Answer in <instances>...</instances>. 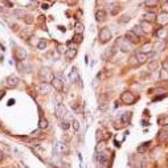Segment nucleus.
<instances>
[{"label": "nucleus", "instance_id": "48", "mask_svg": "<svg viewBox=\"0 0 168 168\" xmlns=\"http://www.w3.org/2000/svg\"><path fill=\"white\" fill-rule=\"evenodd\" d=\"M23 167H24V168H28V167H25V165H23Z\"/></svg>", "mask_w": 168, "mask_h": 168}, {"label": "nucleus", "instance_id": "41", "mask_svg": "<svg viewBox=\"0 0 168 168\" xmlns=\"http://www.w3.org/2000/svg\"><path fill=\"white\" fill-rule=\"evenodd\" d=\"M40 132H41V130H40V128H38V130H36V131H33V132H32V135H31V136H32V138H38V136H40Z\"/></svg>", "mask_w": 168, "mask_h": 168}, {"label": "nucleus", "instance_id": "26", "mask_svg": "<svg viewBox=\"0 0 168 168\" xmlns=\"http://www.w3.org/2000/svg\"><path fill=\"white\" fill-rule=\"evenodd\" d=\"M151 49V44H150V41H147V43L144 44V45L140 48V53H144V54H147V52Z\"/></svg>", "mask_w": 168, "mask_h": 168}, {"label": "nucleus", "instance_id": "18", "mask_svg": "<svg viewBox=\"0 0 168 168\" xmlns=\"http://www.w3.org/2000/svg\"><path fill=\"white\" fill-rule=\"evenodd\" d=\"M158 68H159V61H156V60H152L147 64V69L150 71H155Z\"/></svg>", "mask_w": 168, "mask_h": 168}, {"label": "nucleus", "instance_id": "40", "mask_svg": "<svg viewBox=\"0 0 168 168\" xmlns=\"http://www.w3.org/2000/svg\"><path fill=\"white\" fill-rule=\"evenodd\" d=\"M162 9H163V13L168 15V1H165V3H164V4H163Z\"/></svg>", "mask_w": 168, "mask_h": 168}, {"label": "nucleus", "instance_id": "22", "mask_svg": "<svg viewBox=\"0 0 168 168\" xmlns=\"http://www.w3.org/2000/svg\"><path fill=\"white\" fill-rule=\"evenodd\" d=\"M74 28H76V34H82L85 27H83V24L81 21H77V23L74 24Z\"/></svg>", "mask_w": 168, "mask_h": 168}, {"label": "nucleus", "instance_id": "33", "mask_svg": "<svg viewBox=\"0 0 168 168\" xmlns=\"http://www.w3.org/2000/svg\"><path fill=\"white\" fill-rule=\"evenodd\" d=\"M24 21H25V24H32L33 23V17L31 16V15H25V16H24Z\"/></svg>", "mask_w": 168, "mask_h": 168}, {"label": "nucleus", "instance_id": "27", "mask_svg": "<svg viewBox=\"0 0 168 168\" xmlns=\"http://www.w3.org/2000/svg\"><path fill=\"white\" fill-rule=\"evenodd\" d=\"M164 48H165V44L163 43V41H162V43H160V41H159V43H156V44H155V45H154V50H155V52L163 50V49H164Z\"/></svg>", "mask_w": 168, "mask_h": 168}, {"label": "nucleus", "instance_id": "37", "mask_svg": "<svg viewBox=\"0 0 168 168\" xmlns=\"http://www.w3.org/2000/svg\"><path fill=\"white\" fill-rule=\"evenodd\" d=\"M146 6H148V7H156L158 6V1L156 0H151V1H146Z\"/></svg>", "mask_w": 168, "mask_h": 168}, {"label": "nucleus", "instance_id": "29", "mask_svg": "<svg viewBox=\"0 0 168 168\" xmlns=\"http://www.w3.org/2000/svg\"><path fill=\"white\" fill-rule=\"evenodd\" d=\"M82 40H83V37H82V34H74V37H73V43L74 44H81L82 43Z\"/></svg>", "mask_w": 168, "mask_h": 168}, {"label": "nucleus", "instance_id": "14", "mask_svg": "<svg viewBox=\"0 0 168 168\" xmlns=\"http://www.w3.org/2000/svg\"><path fill=\"white\" fill-rule=\"evenodd\" d=\"M131 118H132V113H123L122 114V123H123V126H126V125H130L131 123Z\"/></svg>", "mask_w": 168, "mask_h": 168}, {"label": "nucleus", "instance_id": "6", "mask_svg": "<svg viewBox=\"0 0 168 168\" xmlns=\"http://www.w3.org/2000/svg\"><path fill=\"white\" fill-rule=\"evenodd\" d=\"M13 56H15V60L21 62V61H24L27 58V52L23 48H20V46H16V49L13 52Z\"/></svg>", "mask_w": 168, "mask_h": 168}, {"label": "nucleus", "instance_id": "9", "mask_svg": "<svg viewBox=\"0 0 168 168\" xmlns=\"http://www.w3.org/2000/svg\"><path fill=\"white\" fill-rule=\"evenodd\" d=\"M19 82H20V80H19L16 76H9V77L6 78V85L8 86V88H16V86L19 85Z\"/></svg>", "mask_w": 168, "mask_h": 168}, {"label": "nucleus", "instance_id": "24", "mask_svg": "<svg viewBox=\"0 0 168 168\" xmlns=\"http://www.w3.org/2000/svg\"><path fill=\"white\" fill-rule=\"evenodd\" d=\"M48 126H49L48 120H46L45 118H40V122H38V128H40V130H45V128H48Z\"/></svg>", "mask_w": 168, "mask_h": 168}, {"label": "nucleus", "instance_id": "10", "mask_svg": "<svg viewBox=\"0 0 168 168\" xmlns=\"http://www.w3.org/2000/svg\"><path fill=\"white\" fill-rule=\"evenodd\" d=\"M139 27H140V29H142V32L143 33H151L152 32V25H151V23H148V21H146V20H142L139 23Z\"/></svg>", "mask_w": 168, "mask_h": 168}, {"label": "nucleus", "instance_id": "20", "mask_svg": "<svg viewBox=\"0 0 168 168\" xmlns=\"http://www.w3.org/2000/svg\"><path fill=\"white\" fill-rule=\"evenodd\" d=\"M158 139H159V142L168 140V130H162V131L158 134Z\"/></svg>", "mask_w": 168, "mask_h": 168}, {"label": "nucleus", "instance_id": "23", "mask_svg": "<svg viewBox=\"0 0 168 168\" xmlns=\"http://www.w3.org/2000/svg\"><path fill=\"white\" fill-rule=\"evenodd\" d=\"M151 144V142H146V143H143L140 147H138V152L139 154H144V152H147V150H148V146Z\"/></svg>", "mask_w": 168, "mask_h": 168}, {"label": "nucleus", "instance_id": "47", "mask_svg": "<svg viewBox=\"0 0 168 168\" xmlns=\"http://www.w3.org/2000/svg\"><path fill=\"white\" fill-rule=\"evenodd\" d=\"M143 126H148V122H147V120H143Z\"/></svg>", "mask_w": 168, "mask_h": 168}, {"label": "nucleus", "instance_id": "39", "mask_svg": "<svg viewBox=\"0 0 168 168\" xmlns=\"http://www.w3.org/2000/svg\"><path fill=\"white\" fill-rule=\"evenodd\" d=\"M160 78H162V80H167L168 78V71H165V70L160 71Z\"/></svg>", "mask_w": 168, "mask_h": 168}, {"label": "nucleus", "instance_id": "1", "mask_svg": "<svg viewBox=\"0 0 168 168\" xmlns=\"http://www.w3.org/2000/svg\"><path fill=\"white\" fill-rule=\"evenodd\" d=\"M38 78H40L41 83H49L54 80V74L49 68H41L38 71Z\"/></svg>", "mask_w": 168, "mask_h": 168}, {"label": "nucleus", "instance_id": "46", "mask_svg": "<svg viewBox=\"0 0 168 168\" xmlns=\"http://www.w3.org/2000/svg\"><path fill=\"white\" fill-rule=\"evenodd\" d=\"M3 158H4V154L1 151H0V162H1V160H3Z\"/></svg>", "mask_w": 168, "mask_h": 168}, {"label": "nucleus", "instance_id": "28", "mask_svg": "<svg viewBox=\"0 0 168 168\" xmlns=\"http://www.w3.org/2000/svg\"><path fill=\"white\" fill-rule=\"evenodd\" d=\"M31 34H32V31H29V29H25V31H23L20 33V36L23 37V38H25V40H29L31 38Z\"/></svg>", "mask_w": 168, "mask_h": 168}, {"label": "nucleus", "instance_id": "30", "mask_svg": "<svg viewBox=\"0 0 168 168\" xmlns=\"http://www.w3.org/2000/svg\"><path fill=\"white\" fill-rule=\"evenodd\" d=\"M156 36H158V37H160V38H164V37L167 36V32H165V29H164V28H160L159 31L156 32Z\"/></svg>", "mask_w": 168, "mask_h": 168}, {"label": "nucleus", "instance_id": "21", "mask_svg": "<svg viewBox=\"0 0 168 168\" xmlns=\"http://www.w3.org/2000/svg\"><path fill=\"white\" fill-rule=\"evenodd\" d=\"M76 56H77V49H68L65 53V57L68 58V60H73Z\"/></svg>", "mask_w": 168, "mask_h": 168}, {"label": "nucleus", "instance_id": "3", "mask_svg": "<svg viewBox=\"0 0 168 168\" xmlns=\"http://www.w3.org/2000/svg\"><path fill=\"white\" fill-rule=\"evenodd\" d=\"M111 37H113V34H111L110 29H108V28H102L99 31V34H98V40H99V43L106 44V43H108V41L111 40Z\"/></svg>", "mask_w": 168, "mask_h": 168}, {"label": "nucleus", "instance_id": "15", "mask_svg": "<svg viewBox=\"0 0 168 168\" xmlns=\"http://www.w3.org/2000/svg\"><path fill=\"white\" fill-rule=\"evenodd\" d=\"M106 17H107V13H106V11H103V9H99V11L95 12V19H97V21H105Z\"/></svg>", "mask_w": 168, "mask_h": 168}, {"label": "nucleus", "instance_id": "13", "mask_svg": "<svg viewBox=\"0 0 168 168\" xmlns=\"http://www.w3.org/2000/svg\"><path fill=\"white\" fill-rule=\"evenodd\" d=\"M37 91L41 93V94H48L49 91H50V85L49 83H40V85L37 86Z\"/></svg>", "mask_w": 168, "mask_h": 168}, {"label": "nucleus", "instance_id": "34", "mask_svg": "<svg viewBox=\"0 0 168 168\" xmlns=\"http://www.w3.org/2000/svg\"><path fill=\"white\" fill-rule=\"evenodd\" d=\"M37 48L40 49V50H44V49L46 48V43L44 40H40V41H38V44H37Z\"/></svg>", "mask_w": 168, "mask_h": 168}, {"label": "nucleus", "instance_id": "38", "mask_svg": "<svg viewBox=\"0 0 168 168\" xmlns=\"http://www.w3.org/2000/svg\"><path fill=\"white\" fill-rule=\"evenodd\" d=\"M69 126H70V125H69L68 120H61V127H62L64 130H68Z\"/></svg>", "mask_w": 168, "mask_h": 168}, {"label": "nucleus", "instance_id": "2", "mask_svg": "<svg viewBox=\"0 0 168 168\" xmlns=\"http://www.w3.org/2000/svg\"><path fill=\"white\" fill-rule=\"evenodd\" d=\"M131 45H132V44L130 43V41H128L126 37H118L117 43H115V46H118V48H119L122 52L131 50Z\"/></svg>", "mask_w": 168, "mask_h": 168}, {"label": "nucleus", "instance_id": "25", "mask_svg": "<svg viewBox=\"0 0 168 168\" xmlns=\"http://www.w3.org/2000/svg\"><path fill=\"white\" fill-rule=\"evenodd\" d=\"M106 148V140H101V142H98V146H97V152L98 154H101V152L105 151Z\"/></svg>", "mask_w": 168, "mask_h": 168}, {"label": "nucleus", "instance_id": "12", "mask_svg": "<svg viewBox=\"0 0 168 168\" xmlns=\"http://www.w3.org/2000/svg\"><path fill=\"white\" fill-rule=\"evenodd\" d=\"M125 37H126V38H127V40L130 41L131 44H138V43L140 41V37H138L136 34H135L132 31H128L127 33H126V36H125Z\"/></svg>", "mask_w": 168, "mask_h": 168}, {"label": "nucleus", "instance_id": "32", "mask_svg": "<svg viewBox=\"0 0 168 168\" xmlns=\"http://www.w3.org/2000/svg\"><path fill=\"white\" fill-rule=\"evenodd\" d=\"M132 32H134L135 34H136L138 37H140L143 34V32H142V29H140V27L139 25H136V27H134V29H132Z\"/></svg>", "mask_w": 168, "mask_h": 168}, {"label": "nucleus", "instance_id": "35", "mask_svg": "<svg viewBox=\"0 0 168 168\" xmlns=\"http://www.w3.org/2000/svg\"><path fill=\"white\" fill-rule=\"evenodd\" d=\"M119 11H120V7L119 6H114V7H113V9H110V13L115 16V15H117Z\"/></svg>", "mask_w": 168, "mask_h": 168}, {"label": "nucleus", "instance_id": "42", "mask_svg": "<svg viewBox=\"0 0 168 168\" xmlns=\"http://www.w3.org/2000/svg\"><path fill=\"white\" fill-rule=\"evenodd\" d=\"M130 19H131L130 16H123L122 19L119 20V23H127V21H130Z\"/></svg>", "mask_w": 168, "mask_h": 168}, {"label": "nucleus", "instance_id": "17", "mask_svg": "<svg viewBox=\"0 0 168 168\" xmlns=\"http://www.w3.org/2000/svg\"><path fill=\"white\" fill-rule=\"evenodd\" d=\"M156 16H158V15L154 13V12H146L143 17H144L146 21H148V23H152V21L156 20Z\"/></svg>", "mask_w": 168, "mask_h": 168}, {"label": "nucleus", "instance_id": "11", "mask_svg": "<svg viewBox=\"0 0 168 168\" xmlns=\"http://www.w3.org/2000/svg\"><path fill=\"white\" fill-rule=\"evenodd\" d=\"M148 54H144V53H140V52H136L135 53V56H134V58H135V61H136V64H144L146 61H148Z\"/></svg>", "mask_w": 168, "mask_h": 168}, {"label": "nucleus", "instance_id": "4", "mask_svg": "<svg viewBox=\"0 0 168 168\" xmlns=\"http://www.w3.org/2000/svg\"><path fill=\"white\" fill-rule=\"evenodd\" d=\"M54 111H56V117L60 120H66V118H68V110H66V107L62 103H58L56 106V108H54Z\"/></svg>", "mask_w": 168, "mask_h": 168}, {"label": "nucleus", "instance_id": "7", "mask_svg": "<svg viewBox=\"0 0 168 168\" xmlns=\"http://www.w3.org/2000/svg\"><path fill=\"white\" fill-rule=\"evenodd\" d=\"M108 159H110V156L107 155V152H106V151H103V152H101V154H98L97 160H98V163H99L101 168L107 167V164H108Z\"/></svg>", "mask_w": 168, "mask_h": 168}, {"label": "nucleus", "instance_id": "43", "mask_svg": "<svg viewBox=\"0 0 168 168\" xmlns=\"http://www.w3.org/2000/svg\"><path fill=\"white\" fill-rule=\"evenodd\" d=\"M162 66H163V70H165V71H168V60H167V61H163V64H162Z\"/></svg>", "mask_w": 168, "mask_h": 168}, {"label": "nucleus", "instance_id": "45", "mask_svg": "<svg viewBox=\"0 0 168 168\" xmlns=\"http://www.w3.org/2000/svg\"><path fill=\"white\" fill-rule=\"evenodd\" d=\"M4 95H6V91H4V90H0V99H1Z\"/></svg>", "mask_w": 168, "mask_h": 168}, {"label": "nucleus", "instance_id": "16", "mask_svg": "<svg viewBox=\"0 0 168 168\" xmlns=\"http://www.w3.org/2000/svg\"><path fill=\"white\" fill-rule=\"evenodd\" d=\"M158 125L162 126V127H167L168 126V115L164 114V115H160L158 118Z\"/></svg>", "mask_w": 168, "mask_h": 168}, {"label": "nucleus", "instance_id": "36", "mask_svg": "<svg viewBox=\"0 0 168 168\" xmlns=\"http://www.w3.org/2000/svg\"><path fill=\"white\" fill-rule=\"evenodd\" d=\"M71 125H73V128L76 130V131H78L80 130V123H78V120H71Z\"/></svg>", "mask_w": 168, "mask_h": 168}, {"label": "nucleus", "instance_id": "8", "mask_svg": "<svg viewBox=\"0 0 168 168\" xmlns=\"http://www.w3.org/2000/svg\"><path fill=\"white\" fill-rule=\"evenodd\" d=\"M50 83H52V88L56 91H58V93H61V91L64 90V82L60 77H54V80L52 81Z\"/></svg>", "mask_w": 168, "mask_h": 168}, {"label": "nucleus", "instance_id": "44", "mask_svg": "<svg viewBox=\"0 0 168 168\" xmlns=\"http://www.w3.org/2000/svg\"><path fill=\"white\" fill-rule=\"evenodd\" d=\"M50 4H52V3H50ZM50 4H46V3L44 4V3H43V4H41V8H43V9H48V7L50 6Z\"/></svg>", "mask_w": 168, "mask_h": 168}, {"label": "nucleus", "instance_id": "19", "mask_svg": "<svg viewBox=\"0 0 168 168\" xmlns=\"http://www.w3.org/2000/svg\"><path fill=\"white\" fill-rule=\"evenodd\" d=\"M156 19H158V21H159L162 25H165V24H168V15H165V13H160L159 16H156Z\"/></svg>", "mask_w": 168, "mask_h": 168}, {"label": "nucleus", "instance_id": "31", "mask_svg": "<svg viewBox=\"0 0 168 168\" xmlns=\"http://www.w3.org/2000/svg\"><path fill=\"white\" fill-rule=\"evenodd\" d=\"M57 50H58V53H61V54H65L68 49H66V46L64 45V44H58V45H57Z\"/></svg>", "mask_w": 168, "mask_h": 168}, {"label": "nucleus", "instance_id": "5", "mask_svg": "<svg viewBox=\"0 0 168 168\" xmlns=\"http://www.w3.org/2000/svg\"><path fill=\"white\" fill-rule=\"evenodd\" d=\"M120 101H122L125 105H132V103L136 101V98H135V95L132 94L131 91H125V93H122V95H120Z\"/></svg>", "mask_w": 168, "mask_h": 168}]
</instances>
